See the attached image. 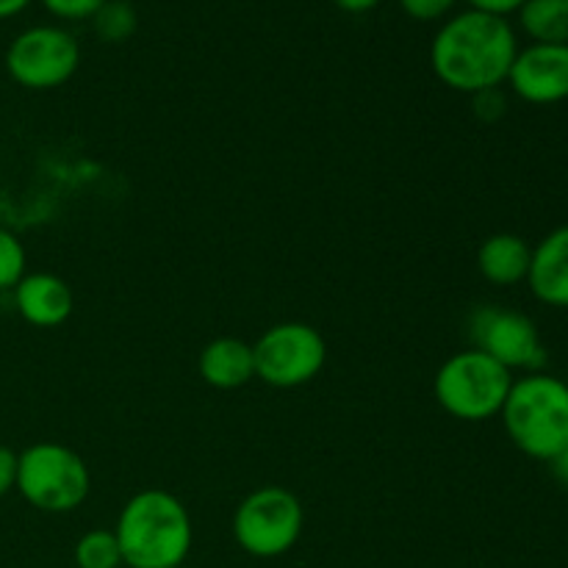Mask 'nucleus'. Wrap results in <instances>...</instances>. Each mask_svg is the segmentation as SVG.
<instances>
[{
  "instance_id": "1",
  "label": "nucleus",
  "mask_w": 568,
  "mask_h": 568,
  "mask_svg": "<svg viewBox=\"0 0 568 568\" xmlns=\"http://www.w3.org/2000/svg\"><path fill=\"white\" fill-rule=\"evenodd\" d=\"M519 53V39L505 17L466 9L449 17L430 44V67L438 81L460 94L503 89Z\"/></svg>"
},
{
  "instance_id": "2",
  "label": "nucleus",
  "mask_w": 568,
  "mask_h": 568,
  "mask_svg": "<svg viewBox=\"0 0 568 568\" xmlns=\"http://www.w3.org/2000/svg\"><path fill=\"white\" fill-rule=\"evenodd\" d=\"M114 536L120 541L122 566L181 568L194 544L192 516L170 491L148 488L122 505Z\"/></svg>"
},
{
  "instance_id": "3",
  "label": "nucleus",
  "mask_w": 568,
  "mask_h": 568,
  "mask_svg": "<svg viewBox=\"0 0 568 568\" xmlns=\"http://www.w3.org/2000/svg\"><path fill=\"white\" fill-rule=\"evenodd\" d=\"M499 416L519 453L549 464L568 444V383L549 372L514 377Z\"/></svg>"
},
{
  "instance_id": "4",
  "label": "nucleus",
  "mask_w": 568,
  "mask_h": 568,
  "mask_svg": "<svg viewBox=\"0 0 568 568\" xmlns=\"http://www.w3.org/2000/svg\"><path fill=\"white\" fill-rule=\"evenodd\" d=\"M514 386V372L480 349L455 353L438 366L433 394L449 416L460 422H486L499 416Z\"/></svg>"
},
{
  "instance_id": "5",
  "label": "nucleus",
  "mask_w": 568,
  "mask_h": 568,
  "mask_svg": "<svg viewBox=\"0 0 568 568\" xmlns=\"http://www.w3.org/2000/svg\"><path fill=\"white\" fill-rule=\"evenodd\" d=\"M17 491L42 514H72L87 503L92 477L75 449L39 442L17 455Z\"/></svg>"
},
{
  "instance_id": "6",
  "label": "nucleus",
  "mask_w": 568,
  "mask_h": 568,
  "mask_svg": "<svg viewBox=\"0 0 568 568\" xmlns=\"http://www.w3.org/2000/svg\"><path fill=\"white\" fill-rule=\"evenodd\" d=\"M305 527L303 503L281 486H261L239 503L233 514V538L258 560L292 552Z\"/></svg>"
},
{
  "instance_id": "7",
  "label": "nucleus",
  "mask_w": 568,
  "mask_h": 568,
  "mask_svg": "<svg viewBox=\"0 0 568 568\" xmlns=\"http://www.w3.org/2000/svg\"><path fill=\"white\" fill-rule=\"evenodd\" d=\"M255 377L272 388H300L327 364V342L305 322H281L253 344Z\"/></svg>"
},
{
  "instance_id": "8",
  "label": "nucleus",
  "mask_w": 568,
  "mask_h": 568,
  "mask_svg": "<svg viewBox=\"0 0 568 568\" xmlns=\"http://www.w3.org/2000/svg\"><path fill=\"white\" fill-rule=\"evenodd\" d=\"M81 64V44L59 26H37L14 37L6 50V70L20 87L55 89L70 81Z\"/></svg>"
},
{
  "instance_id": "9",
  "label": "nucleus",
  "mask_w": 568,
  "mask_h": 568,
  "mask_svg": "<svg viewBox=\"0 0 568 568\" xmlns=\"http://www.w3.org/2000/svg\"><path fill=\"white\" fill-rule=\"evenodd\" d=\"M469 338L475 349L486 353L508 372H544L547 347L536 322L521 311L503 305H480L469 316Z\"/></svg>"
},
{
  "instance_id": "10",
  "label": "nucleus",
  "mask_w": 568,
  "mask_h": 568,
  "mask_svg": "<svg viewBox=\"0 0 568 568\" xmlns=\"http://www.w3.org/2000/svg\"><path fill=\"white\" fill-rule=\"evenodd\" d=\"M516 98L532 105L568 100V44H538L519 50L508 75Z\"/></svg>"
},
{
  "instance_id": "11",
  "label": "nucleus",
  "mask_w": 568,
  "mask_h": 568,
  "mask_svg": "<svg viewBox=\"0 0 568 568\" xmlns=\"http://www.w3.org/2000/svg\"><path fill=\"white\" fill-rule=\"evenodd\" d=\"M525 283L538 303L568 311V225L549 231L532 247Z\"/></svg>"
},
{
  "instance_id": "12",
  "label": "nucleus",
  "mask_w": 568,
  "mask_h": 568,
  "mask_svg": "<svg viewBox=\"0 0 568 568\" xmlns=\"http://www.w3.org/2000/svg\"><path fill=\"white\" fill-rule=\"evenodd\" d=\"M14 308L28 325L59 327L70 320L75 297L67 281L50 272H33L14 286Z\"/></svg>"
},
{
  "instance_id": "13",
  "label": "nucleus",
  "mask_w": 568,
  "mask_h": 568,
  "mask_svg": "<svg viewBox=\"0 0 568 568\" xmlns=\"http://www.w3.org/2000/svg\"><path fill=\"white\" fill-rule=\"evenodd\" d=\"M197 369L200 377H203L211 388H220V392H233V388L247 386L255 377L253 344L233 336L214 338V342L205 344L203 353H200Z\"/></svg>"
},
{
  "instance_id": "14",
  "label": "nucleus",
  "mask_w": 568,
  "mask_h": 568,
  "mask_svg": "<svg viewBox=\"0 0 568 568\" xmlns=\"http://www.w3.org/2000/svg\"><path fill=\"white\" fill-rule=\"evenodd\" d=\"M532 247L516 233H494L477 250V270L491 286L510 288L527 281Z\"/></svg>"
},
{
  "instance_id": "15",
  "label": "nucleus",
  "mask_w": 568,
  "mask_h": 568,
  "mask_svg": "<svg viewBox=\"0 0 568 568\" xmlns=\"http://www.w3.org/2000/svg\"><path fill=\"white\" fill-rule=\"evenodd\" d=\"M519 22L538 44H568V0H527Z\"/></svg>"
},
{
  "instance_id": "16",
  "label": "nucleus",
  "mask_w": 568,
  "mask_h": 568,
  "mask_svg": "<svg viewBox=\"0 0 568 568\" xmlns=\"http://www.w3.org/2000/svg\"><path fill=\"white\" fill-rule=\"evenodd\" d=\"M75 558L78 568H120L122 552L120 541H116L114 530H89L78 538L75 544Z\"/></svg>"
},
{
  "instance_id": "17",
  "label": "nucleus",
  "mask_w": 568,
  "mask_h": 568,
  "mask_svg": "<svg viewBox=\"0 0 568 568\" xmlns=\"http://www.w3.org/2000/svg\"><path fill=\"white\" fill-rule=\"evenodd\" d=\"M94 33L103 42H125L136 33L139 17L128 0H105L103 9L92 17Z\"/></svg>"
},
{
  "instance_id": "18",
  "label": "nucleus",
  "mask_w": 568,
  "mask_h": 568,
  "mask_svg": "<svg viewBox=\"0 0 568 568\" xmlns=\"http://www.w3.org/2000/svg\"><path fill=\"white\" fill-rule=\"evenodd\" d=\"M26 277V247L14 233L0 227V292H14L17 283Z\"/></svg>"
},
{
  "instance_id": "19",
  "label": "nucleus",
  "mask_w": 568,
  "mask_h": 568,
  "mask_svg": "<svg viewBox=\"0 0 568 568\" xmlns=\"http://www.w3.org/2000/svg\"><path fill=\"white\" fill-rule=\"evenodd\" d=\"M44 9L50 14L61 17V20H92L105 0H42Z\"/></svg>"
},
{
  "instance_id": "20",
  "label": "nucleus",
  "mask_w": 568,
  "mask_h": 568,
  "mask_svg": "<svg viewBox=\"0 0 568 568\" xmlns=\"http://www.w3.org/2000/svg\"><path fill=\"white\" fill-rule=\"evenodd\" d=\"M455 3H458V0H399L405 14L414 17V20L419 22L442 20V17H447L449 11L455 9Z\"/></svg>"
},
{
  "instance_id": "21",
  "label": "nucleus",
  "mask_w": 568,
  "mask_h": 568,
  "mask_svg": "<svg viewBox=\"0 0 568 568\" xmlns=\"http://www.w3.org/2000/svg\"><path fill=\"white\" fill-rule=\"evenodd\" d=\"M471 103H475V114L486 122L499 120L505 114V109H508V100H505L503 89H488V92L471 94Z\"/></svg>"
},
{
  "instance_id": "22",
  "label": "nucleus",
  "mask_w": 568,
  "mask_h": 568,
  "mask_svg": "<svg viewBox=\"0 0 568 568\" xmlns=\"http://www.w3.org/2000/svg\"><path fill=\"white\" fill-rule=\"evenodd\" d=\"M17 488V453L0 447V499Z\"/></svg>"
},
{
  "instance_id": "23",
  "label": "nucleus",
  "mask_w": 568,
  "mask_h": 568,
  "mask_svg": "<svg viewBox=\"0 0 568 568\" xmlns=\"http://www.w3.org/2000/svg\"><path fill=\"white\" fill-rule=\"evenodd\" d=\"M466 3L477 11H486V14L508 17L514 14V11H519L527 0H466Z\"/></svg>"
},
{
  "instance_id": "24",
  "label": "nucleus",
  "mask_w": 568,
  "mask_h": 568,
  "mask_svg": "<svg viewBox=\"0 0 568 568\" xmlns=\"http://www.w3.org/2000/svg\"><path fill=\"white\" fill-rule=\"evenodd\" d=\"M549 469H552V477L560 483V486L568 488V444L549 460Z\"/></svg>"
},
{
  "instance_id": "25",
  "label": "nucleus",
  "mask_w": 568,
  "mask_h": 568,
  "mask_svg": "<svg viewBox=\"0 0 568 568\" xmlns=\"http://www.w3.org/2000/svg\"><path fill=\"white\" fill-rule=\"evenodd\" d=\"M342 11H349V14H366V11L375 9L381 0H333Z\"/></svg>"
},
{
  "instance_id": "26",
  "label": "nucleus",
  "mask_w": 568,
  "mask_h": 568,
  "mask_svg": "<svg viewBox=\"0 0 568 568\" xmlns=\"http://www.w3.org/2000/svg\"><path fill=\"white\" fill-rule=\"evenodd\" d=\"M28 3H31V0H0V20L20 14Z\"/></svg>"
}]
</instances>
